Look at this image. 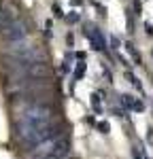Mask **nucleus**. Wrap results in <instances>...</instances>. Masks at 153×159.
Masks as SVG:
<instances>
[{
	"instance_id": "10",
	"label": "nucleus",
	"mask_w": 153,
	"mask_h": 159,
	"mask_svg": "<svg viewBox=\"0 0 153 159\" xmlns=\"http://www.w3.org/2000/svg\"><path fill=\"white\" fill-rule=\"evenodd\" d=\"M128 79H130V83H132L134 87H138V91L142 89V85H140V81H138V79H136V76H134L132 72H128Z\"/></svg>"
},
{
	"instance_id": "17",
	"label": "nucleus",
	"mask_w": 153,
	"mask_h": 159,
	"mask_svg": "<svg viewBox=\"0 0 153 159\" xmlns=\"http://www.w3.org/2000/svg\"><path fill=\"white\" fill-rule=\"evenodd\" d=\"M66 43H68V47H72V43H75V36H72V34H68V36H66Z\"/></svg>"
},
{
	"instance_id": "12",
	"label": "nucleus",
	"mask_w": 153,
	"mask_h": 159,
	"mask_svg": "<svg viewBox=\"0 0 153 159\" xmlns=\"http://www.w3.org/2000/svg\"><path fill=\"white\" fill-rule=\"evenodd\" d=\"M98 129H100L102 134H109V132H111V125H109L106 121H100L98 123Z\"/></svg>"
},
{
	"instance_id": "13",
	"label": "nucleus",
	"mask_w": 153,
	"mask_h": 159,
	"mask_svg": "<svg viewBox=\"0 0 153 159\" xmlns=\"http://www.w3.org/2000/svg\"><path fill=\"white\" fill-rule=\"evenodd\" d=\"M66 21H68V24H76V21H79V15H76V13H70V15H66Z\"/></svg>"
},
{
	"instance_id": "6",
	"label": "nucleus",
	"mask_w": 153,
	"mask_h": 159,
	"mask_svg": "<svg viewBox=\"0 0 153 159\" xmlns=\"http://www.w3.org/2000/svg\"><path fill=\"white\" fill-rule=\"evenodd\" d=\"M126 49H128V53L132 55V60H134V64H138V66H140V64H142V57H140V53L136 51V47H134V45H132L130 40L126 43Z\"/></svg>"
},
{
	"instance_id": "3",
	"label": "nucleus",
	"mask_w": 153,
	"mask_h": 159,
	"mask_svg": "<svg viewBox=\"0 0 153 159\" xmlns=\"http://www.w3.org/2000/svg\"><path fill=\"white\" fill-rule=\"evenodd\" d=\"M34 159H66L70 155V140L62 136V138H55V140H47L38 147L30 148Z\"/></svg>"
},
{
	"instance_id": "11",
	"label": "nucleus",
	"mask_w": 153,
	"mask_h": 159,
	"mask_svg": "<svg viewBox=\"0 0 153 159\" xmlns=\"http://www.w3.org/2000/svg\"><path fill=\"white\" fill-rule=\"evenodd\" d=\"M132 110H136V112H142V110H145V104H142V100H134V104H132Z\"/></svg>"
},
{
	"instance_id": "19",
	"label": "nucleus",
	"mask_w": 153,
	"mask_h": 159,
	"mask_svg": "<svg viewBox=\"0 0 153 159\" xmlns=\"http://www.w3.org/2000/svg\"><path fill=\"white\" fill-rule=\"evenodd\" d=\"M53 11H55V15H58V17H62V11H60V7H58V4L53 7Z\"/></svg>"
},
{
	"instance_id": "2",
	"label": "nucleus",
	"mask_w": 153,
	"mask_h": 159,
	"mask_svg": "<svg viewBox=\"0 0 153 159\" xmlns=\"http://www.w3.org/2000/svg\"><path fill=\"white\" fill-rule=\"evenodd\" d=\"M19 140L24 142L26 147L34 148L47 140H55V138H62L64 136V125L62 123H49L45 127H36V129H17Z\"/></svg>"
},
{
	"instance_id": "20",
	"label": "nucleus",
	"mask_w": 153,
	"mask_h": 159,
	"mask_svg": "<svg viewBox=\"0 0 153 159\" xmlns=\"http://www.w3.org/2000/svg\"><path fill=\"white\" fill-rule=\"evenodd\" d=\"M66 159H68V157H66Z\"/></svg>"
},
{
	"instance_id": "4",
	"label": "nucleus",
	"mask_w": 153,
	"mask_h": 159,
	"mask_svg": "<svg viewBox=\"0 0 153 159\" xmlns=\"http://www.w3.org/2000/svg\"><path fill=\"white\" fill-rule=\"evenodd\" d=\"M0 34L4 36V40H9L11 45H19V43H24L26 36H28V32H26V25L21 24L19 19L11 21V24L7 25V28H4Z\"/></svg>"
},
{
	"instance_id": "16",
	"label": "nucleus",
	"mask_w": 153,
	"mask_h": 159,
	"mask_svg": "<svg viewBox=\"0 0 153 159\" xmlns=\"http://www.w3.org/2000/svg\"><path fill=\"white\" fill-rule=\"evenodd\" d=\"M111 45H113V49H119V38H111Z\"/></svg>"
},
{
	"instance_id": "5",
	"label": "nucleus",
	"mask_w": 153,
	"mask_h": 159,
	"mask_svg": "<svg viewBox=\"0 0 153 159\" xmlns=\"http://www.w3.org/2000/svg\"><path fill=\"white\" fill-rule=\"evenodd\" d=\"M83 34L89 38V43H91V47L96 51H104L106 49V45H104V36H102V32L96 28L94 24H85L83 28Z\"/></svg>"
},
{
	"instance_id": "15",
	"label": "nucleus",
	"mask_w": 153,
	"mask_h": 159,
	"mask_svg": "<svg viewBox=\"0 0 153 159\" xmlns=\"http://www.w3.org/2000/svg\"><path fill=\"white\" fill-rule=\"evenodd\" d=\"M134 11H136V15H140V13H142V4H140L138 0H134Z\"/></svg>"
},
{
	"instance_id": "14",
	"label": "nucleus",
	"mask_w": 153,
	"mask_h": 159,
	"mask_svg": "<svg viewBox=\"0 0 153 159\" xmlns=\"http://www.w3.org/2000/svg\"><path fill=\"white\" fill-rule=\"evenodd\" d=\"M132 159H142V153H140V148H138V147L132 148Z\"/></svg>"
},
{
	"instance_id": "1",
	"label": "nucleus",
	"mask_w": 153,
	"mask_h": 159,
	"mask_svg": "<svg viewBox=\"0 0 153 159\" xmlns=\"http://www.w3.org/2000/svg\"><path fill=\"white\" fill-rule=\"evenodd\" d=\"M53 117H55V110L51 104H32L28 108L21 110L19 115V121H17V129H36V127H45L53 123Z\"/></svg>"
},
{
	"instance_id": "18",
	"label": "nucleus",
	"mask_w": 153,
	"mask_h": 159,
	"mask_svg": "<svg viewBox=\"0 0 153 159\" xmlns=\"http://www.w3.org/2000/svg\"><path fill=\"white\" fill-rule=\"evenodd\" d=\"M145 30H147V34H153V25L149 24V21H147V24H145Z\"/></svg>"
},
{
	"instance_id": "8",
	"label": "nucleus",
	"mask_w": 153,
	"mask_h": 159,
	"mask_svg": "<svg viewBox=\"0 0 153 159\" xmlns=\"http://www.w3.org/2000/svg\"><path fill=\"white\" fill-rule=\"evenodd\" d=\"M83 74H85V61L81 60L79 64H76V68H75V79H76V81L83 79Z\"/></svg>"
},
{
	"instance_id": "7",
	"label": "nucleus",
	"mask_w": 153,
	"mask_h": 159,
	"mask_svg": "<svg viewBox=\"0 0 153 159\" xmlns=\"http://www.w3.org/2000/svg\"><path fill=\"white\" fill-rule=\"evenodd\" d=\"M91 106L96 112H102V102H100V93H91Z\"/></svg>"
},
{
	"instance_id": "9",
	"label": "nucleus",
	"mask_w": 153,
	"mask_h": 159,
	"mask_svg": "<svg viewBox=\"0 0 153 159\" xmlns=\"http://www.w3.org/2000/svg\"><path fill=\"white\" fill-rule=\"evenodd\" d=\"M121 104H123V108L132 110V104H134V98H132L130 93H123V96H121Z\"/></svg>"
}]
</instances>
